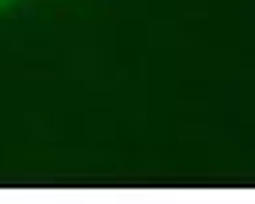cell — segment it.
Returning <instances> with one entry per match:
<instances>
[{"label": "cell", "mask_w": 255, "mask_h": 204, "mask_svg": "<svg viewBox=\"0 0 255 204\" xmlns=\"http://www.w3.org/2000/svg\"><path fill=\"white\" fill-rule=\"evenodd\" d=\"M4 4H12V0H0V8H4Z\"/></svg>", "instance_id": "cell-1"}]
</instances>
